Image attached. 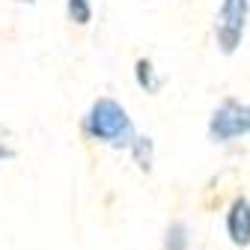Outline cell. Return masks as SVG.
Listing matches in <instances>:
<instances>
[{"mask_svg": "<svg viewBox=\"0 0 250 250\" xmlns=\"http://www.w3.org/2000/svg\"><path fill=\"white\" fill-rule=\"evenodd\" d=\"M6 155H9V149H6L3 143H0V158H6Z\"/></svg>", "mask_w": 250, "mask_h": 250, "instance_id": "obj_8", "label": "cell"}, {"mask_svg": "<svg viewBox=\"0 0 250 250\" xmlns=\"http://www.w3.org/2000/svg\"><path fill=\"white\" fill-rule=\"evenodd\" d=\"M89 15H92L89 0H69V18H72L75 24H86Z\"/></svg>", "mask_w": 250, "mask_h": 250, "instance_id": "obj_5", "label": "cell"}, {"mask_svg": "<svg viewBox=\"0 0 250 250\" xmlns=\"http://www.w3.org/2000/svg\"><path fill=\"white\" fill-rule=\"evenodd\" d=\"M250 131V104L227 102L211 119V137L214 140H229L235 134Z\"/></svg>", "mask_w": 250, "mask_h": 250, "instance_id": "obj_3", "label": "cell"}, {"mask_svg": "<svg viewBox=\"0 0 250 250\" xmlns=\"http://www.w3.org/2000/svg\"><path fill=\"white\" fill-rule=\"evenodd\" d=\"M134 155H137V164L143 167V170H149V161H152V143L146 140V137H134Z\"/></svg>", "mask_w": 250, "mask_h": 250, "instance_id": "obj_6", "label": "cell"}, {"mask_svg": "<svg viewBox=\"0 0 250 250\" xmlns=\"http://www.w3.org/2000/svg\"><path fill=\"white\" fill-rule=\"evenodd\" d=\"M89 134L99 137V140H107L113 146H122V143H134L131 140V122L125 116V110L110 102V99H102L92 104L89 110Z\"/></svg>", "mask_w": 250, "mask_h": 250, "instance_id": "obj_1", "label": "cell"}, {"mask_svg": "<svg viewBox=\"0 0 250 250\" xmlns=\"http://www.w3.org/2000/svg\"><path fill=\"white\" fill-rule=\"evenodd\" d=\"M137 75H140V83H143V86H149V89H155V86H158V83L152 81V72H149V62H140V66H137Z\"/></svg>", "mask_w": 250, "mask_h": 250, "instance_id": "obj_7", "label": "cell"}, {"mask_svg": "<svg viewBox=\"0 0 250 250\" xmlns=\"http://www.w3.org/2000/svg\"><path fill=\"white\" fill-rule=\"evenodd\" d=\"M229 235L235 244H250V206L247 200H235L229 211Z\"/></svg>", "mask_w": 250, "mask_h": 250, "instance_id": "obj_4", "label": "cell"}, {"mask_svg": "<svg viewBox=\"0 0 250 250\" xmlns=\"http://www.w3.org/2000/svg\"><path fill=\"white\" fill-rule=\"evenodd\" d=\"M244 18H247V0H224L221 15H217V42L227 54L235 51L241 33H244Z\"/></svg>", "mask_w": 250, "mask_h": 250, "instance_id": "obj_2", "label": "cell"}]
</instances>
